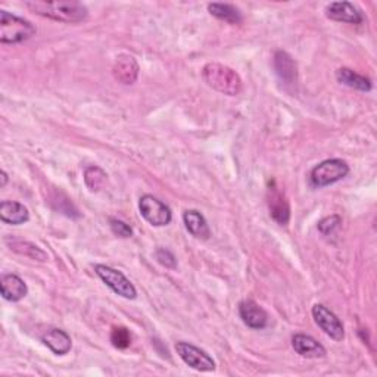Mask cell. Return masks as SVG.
<instances>
[{"label": "cell", "instance_id": "1", "mask_svg": "<svg viewBox=\"0 0 377 377\" xmlns=\"http://www.w3.org/2000/svg\"><path fill=\"white\" fill-rule=\"evenodd\" d=\"M26 8H28L31 12L45 16L58 23H65V24H78L86 21L89 16V9L86 5L80 2H45V0H30V2L24 4Z\"/></svg>", "mask_w": 377, "mask_h": 377}, {"label": "cell", "instance_id": "2", "mask_svg": "<svg viewBox=\"0 0 377 377\" xmlns=\"http://www.w3.org/2000/svg\"><path fill=\"white\" fill-rule=\"evenodd\" d=\"M202 78L209 87L225 96H238L243 89L240 75L233 68L218 62L206 64L202 68Z\"/></svg>", "mask_w": 377, "mask_h": 377}, {"label": "cell", "instance_id": "3", "mask_svg": "<svg viewBox=\"0 0 377 377\" xmlns=\"http://www.w3.org/2000/svg\"><path fill=\"white\" fill-rule=\"evenodd\" d=\"M36 36V27L30 21L0 11V41L4 45H18Z\"/></svg>", "mask_w": 377, "mask_h": 377}, {"label": "cell", "instance_id": "4", "mask_svg": "<svg viewBox=\"0 0 377 377\" xmlns=\"http://www.w3.org/2000/svg\"><path fill=\"white\" fill-rule=\"evenodd\" d=\"M349 174V165L344 159H326L311 171V183L316 187H326L344 180Z\"/></svg>", "mask_w": 377, "mask_h": 377}, {"label": "cell", "instance_id": "5", "mask_svg": "<svg viewBox=\"0 0 377 377\" xmlns=\"http://www.w3.org/2000/svg\"><path fill=\"white\" fill-rule=\"evenodd\" d=\"M96 275L100 277V280L107 285L114 293L117 295L125 298V299H136L137 297V290L134 287V285L125 277L121 271L108 267V265H103V264H97L95 267Z\"/></svg>", "mask_w": 377, "mask_h": 377}, {"label": "cell", "instance_id": "6", "mask_svg": "<svg viewBox=\"0 0 377 377\" xmlns=\"http://www.w3.org/2000/svg\"><path fill=\"white\" fill-rule=\"evenodd\" d=\"M139 209L142 217L155 227L169 225L173 220L171 209L152 195H143L140 198Z\"/></svg>", "mask_w": 377, "mask_h": 377}, {"label": "cell", "instance_id": "7", "mask_svg": "<svg viewBox=\"0 0 377 377\" xmlns=\"http://www.w3.org/2000/svg\"><path fill=\"white\" fill-rule=\"evenodd\" d=\"M312 317L316 324L330 336L333 341L341 342L345 338V329L342 322L338 319L334 312H331L327 307L322 304H316L312 307Z\"/></svg>", "mask_w": 377, "mask_h": 377}, {"label": "cell", "instance_id": "8", "mask_svg": "<svg viewBox=\"0 0 377 377\" xmlns=\"http://www.w3.org/2000/svg\"><path fill=\"white\" fill-rule=\"evenodd\" d=\"M176 351L179 354V357L193 370H198V371H214L216 370V361L209 357L203 349L192 344L177 342Z\"/></svg>", "mask_w": 377, "mask_h": 377}, {"label": "cell", "instance_id": "9", "mask_svg": "<svg viewBox=\"0 0 377 377\" xmlns=\"http://www.w3.org/2000/svg\"><path fill=\"white\" fill-rule=\"evenodd\" d=\"M327 18L338 21V23H346L359 26L364 21L361 9L351 2H331L326 8Z\"/></svg>", "mask_w": 377, "mask_h": 377}, {"label": "cell", "instance_id": "10", "mask_svg": "<svg viewBox=\"0 0 377 377\" xmlns=\"http://www.w3.org/2000/svg\"><path fill=\"white\" fill-rule=\"evenodd\" d=\"M267 203L270 209V216L280 225H287L290 220V205L286 195L280 191L279 187L273 186L268 188Z\"/></svg>", "mask_w": 377, "mask_h": 377}, {"label": "cell", "instance_id": "11", "mask_svg": "<svg viewBox=\"0 0 377 377\" xmlns=\"http://www.w3.org/2000/svg\"><path fill=\"white\" fill-rule=\"evenodd\" d=\"M139 64L137 60L134 59V56L132 55H120L115 60L114 68H112V74L114 78L117 81H120L121 85L125 86H130L133 83H136L137 77H139Z\"/></svg>", "mask_w": 377, "mask_h": 377}, {"label": "cell", "instance_id": "12", "mask_svg": "<svg viewBox=\"0 0 377 377\" xmlns=\"http://www.w3.org/2000/svg\"><path fill=\"white\" fill-rule=\"evenodd\" d=\"M275 71L282 83L286 86H293L298 80V67L297 62L287 52L277 51L273 58Z\"/></svg>", "mask_w": 377, "mask_h": 377}, {"label": "cell", "instance_id": "13", "mask_svg": "<svg viewBox=\"0 0 377 377\" xmlns=\"http://www.w3.org/2000/svg\"><path fill=\"white\" fill-rule=\"evenodd\" d=\"M292 346L295 349V352L299 354L304 359H312V360L324 359L327 354L326 348L319 341L304 333H298L292 338Z\"/></svg>", "mask_w": 377, "mask_h": 377}, {"label": "cell", "instance_id": "14", "mask_svg": "<svg viewBox=\"0 0 377 377\" xmlns=\"http://www.w3.org/2000/svg\"><path fill=\"white\" fill-rule=\"evenodd\" d=\"M239 316L242 322L254 330H261L268 323L267 312L254 301H243L239 305Z\"/></svg>", "mask_w": 377, "mask_h": 377}, {"label": "cell", "instance_id": "15", "mask_svg": "<svg viewBox=\"0 0 377 377\" xmlns=\"http://www.w3.org/2000/svg\"><path fill=\"white\" fill-rule=\"evenodd\" d=\"M0 289H2L4 299L9 302L24 299L28 293L27 283L16 275H4L0 277Z\"/></svg>", "mask_w": 377, "mask_h": 377}, {"label": "cell", "instance_id": "16", "mask_svg": "<svg viewBox=\"0 0 377 377\" xmlns=\"http://www.w3.org/2000/svg\"><path fill=\"white\" fill-rule=\"evenodd\" d=\"M41 342L56 355H67L73 348L71 336L62 329H49L41 336Z\"/></svg>", "mask_w": 377, "mask_h": 377}, {"label": "cell", "instance_id": "17", "mask_svg": "<svg viewBox=\"0 0 377 377\" xmlns=\"http://www.w3.org/2000/svg\"><path fill=\"white\" fill-rule=\"evenodd\" d=\"M0 220L5 224L19 225L30 220V213L23 203L16 201H4L0 203Z\"/></svg>", "mask_w": 377, "mask_h": 377}, {"label": "cell", "instance_id": "18", "mask_svg": "<svg viewBox=\"0 0 377 377\" xmlns=\"http://www.w3.org/2000/svg\"><path fill=\"white\" fill-rule=\"evenodd\" d=\"M183 221L187 232L193 238L201 240H208L209 236H211V230H209L205 217L199 211H196V209H187V211H184Z\"/></svg>", "mask_w": 377, "mask_h": 377}, {"label": "cell", "instance_id": "19", "mask_svg": "<svg viewBox=\"0 0 377 377\" xmlns=\"http://www.w3.org/2000/svg\"><path fill=\"white\" fill-rule=\"evenodd\" d=\"M336 80L341 83V85L354 89V90H360V92H370L373 89L371 80L360 75L359 73H355L349 68H339L336 71Z\"/></svg>", "mask_w": 377, "mask_h": 377}, {"label": "cell", "instance_id": "20", "mask_svg": "<svg viewBox=\"0 0 377 377\" xmlns=\"http://www.w3.org/2000/svg\"><path fill=\"white\" fill-rule=\"evenodd\" d=\"M208 11L213 16L224 21V23L233 24V26L240 24L243 19L240 11L235 5H230V4H220V2L209 4Z\"/></svg>", "mask_w": 377, "mask_h": 377}, {"label": "cell", "instance_id": "21", "mask_svg": "<svg viewBox=\"0 0 377 377\" xmlns=\"http://www.w3.org/2000/svg\"><path fill=\"white\" fill-rule=\"evenodd\" d=\"M9 246H11L12 250H15V253L24 255V257H28L31 260L41 261V262L48 261V255H46L45 250H41L38 246H36V245H33L30 242L12 239V242H9Z\"/></svg>", "mask_w": 377, "mask_h": 377}, {"label": "cell", "instance_id": "22", "mask_svg": "<svg viewBox=\"0 0 377 377\" xmlns=\"http://www.w3.org/2000/svg\"><path fill=\"white\" fill-rule=\"evenodd\" d=\"M107 180H108V176L100 169V166L92 165V166H87L85 171V183L92 192H99L100 188H103V186L107 184Z\"/></svg>", "mask_w": 377, "mask_h": 377}, {"label": "cell", "instance_id": "23", "mask_svg": "<svg viewBox=\"0 0 377 377\" xmlns=\"http://www.w3.org/2000/svg\"><path fill=\"white\" fill-rule=\"evenodd\" d=\"M111 342L115 348L125 349L132 344V334L125 327H114L111 331Z\"/></svg>", "mask_w": 377, "mask_h": 377}, {"label": "cell", "instance_id": "24", "mask_svg": "<svg viewBox=\"0 0 377 377\" xmlns=\"http://www.w3.org/2000/svg\"><path fill=\"white\" fill-rule=\"evenodd\" d=\"M110 225H111V230L112 233L120 236V238H124V239H129L133 236V228L132 225H129L127 223H124L118 218H110Z\"/></svg>", "mask_w": 377, "mask_h": 377}, {"label": "cell", "instance_id": "25", "mask_svg": "<svg viewBox=\"0 0 377 377\" xmlns=\"http://www.w3.org/2000/svg\"><path fill=\"white\" fill-rule=\"evenodd\" d=\"M155 257H156L158 262H159L161 265H164L165 268H171V270H174V268L177 267V260H176V257L173 255L171 250H169V249L159 248V249L156 250Z\"/></svg>", "mask_w": 377, "mask_h": 377}, {"label": "cell", "instance_id": "26", "mask_svg": "<svg viewBox=\"0 0 377 377\" xmlns=\"http://www.w3.org/2000/svg\"><path fill=\"white\" fill-rule=\"evenodd\" d=\"M342 223V218L339 216H330V217H326L323 218L320 223H319V230L323 233V235H329L331 233L334 228L339 227V224Z\"/></svg>", "mask_w": 377, "mask_h": 377}, {"label": "cell", "instance_id": "27", "mask_svg": "<svg viewBox=\"0 0 377 377\" xmlns=\"http://www.w3.org/2000/svg\"><path fill=\"white\" fill-rule=\"evenodd\" d=\"M0 176H2V183H0V186L5 187L6 183H8V174H6V171L2 170V173H0Z\"/></svg>", "mask_w": 377, "mask_h": 377}]
</instances>
